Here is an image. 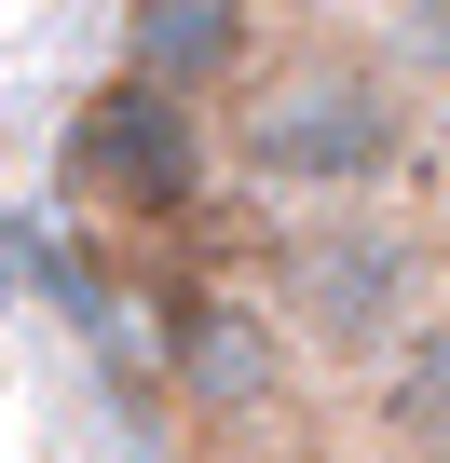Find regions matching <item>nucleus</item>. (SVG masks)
<instances>
[{
  "mask_svg": "<svg viewBox=\"0 0 450 463\" xmlns=\"http://www.w3.org/2000/svg\"><path fill=\"white\" fill-rule=\"evenodd\" d=\"M369 422H382L396 449H436V436H450V314H423V327L369 368Z\"/></svg>",
  "mask_w": 450,
  "mask_h": 463,
  "instance_id": "obj_6",
  "label": "nucleus"
},
{
  "mask_svg": "<svg viewBox=\"0 0 450 463\" xmlns=\"http://www.w3.org/2000/svg\"><path fill=\"white\" fill-rule=\"evenodd\" d=\"M436 42H450V0H436Z\"/></svg>",
  "mask_w": 450,
  "mask_h": 463,
  "instance_id": "obj_8",
  "label": "nucleus"
},
{
  "mask_svg": "<svg viewBox=\"0 0 450 463\" xmlns=\"http://www.w3.org/2000/svg\"><path fill=\"white\" fill-rule=\"evenodd\" d=\"M55 177H69V204H82L96 232H191L205 191H218L205 96H164V82H110V96H82Z\"/></svg>",
  "mask_w": 450,
  "mask_h": 463,
  "instance_id": "obj_3",
  "label": "nucleus"
},
{
  "mask_svg": "<svg viewBox=\"0 0 450 463\" xmlns=\"http://www.w3.org/2000/svg\"><path fill=\"white\" fill-rule=\"evenodd\" d=\"M328 463H423V449H396V436H382V449H328Z\"/></svg>",
  "mask_w": 450,
  "mask_h": 463,
  "instance_id": "obj_7",
  "label": "nucleus"
},
{
  "mask_svg": "<svg viewBox=\"0 0 450 463\" xmlns=\"http://www.w3.org/2000/svg\"><path fill=\"white\" fill-rule=\"evenodd\" d=\"M423 150V109L382 55L355 42H314L287 69H260L233 96V177L273 204V218H314V204H382Z\"/></svg>",
  "mask_w": 450,
  "mask_h": 463,
  "instance_id": "obj_1",
  "label": "nucleus"
},
{
  "mask_svg": "<svg viewBox=\"0 0 450 463\" xmlns=\"http://www.w3.org/2000/svg\"><path fill=\"white\" fill-rule=\"evenodd\" d=\"M423 463H450V436H436V449H423Z\"/></svg>",
  "mask_w": 450,
  "mask_h": 463,
  "instance_id": "obj_9",
  "label": "nucleus"
},
{
  "mask_svg": "<svg viewBox=\"0 0 450 463\" xmlns=\"http://www.w3.org/2000/svg\"><path fill=\"white\" fill-rule=\"evenodd\" d=\"M123 82L164 96H246L260 82V0H123Z\"/></svg>",
  "mask_w": 450,
  "mask_h": 463,
  "instance_id": "obj_5",
  "label": "nucleus"
},
{
  "mask_svg": "<svg viewBox=\"0 0 450 463\" xmlns=\"http://www.w3.org/2000/svg\"><path fill=\"white\" fill-rule=\"evenodd\" d=\"M260 287H273L287 341L328 354V368H382L423 314H450V300H436V287H450L436 232L396 218V204H314V218H287V246H273Z\"/></svg>",
  "mask_w": 450,
  "mask_h": 463,
  "instance_id": "obj_2",
  "label": "nucleus"
},
{
  "mask_svg": "<svg viewBox=\"0 0 450 463\" xmlns=\"http://www.w3.org/2000/svg\"><path fill=\"white\" fill-rule=\"evenodd\" d=\"M164 395L191 422H260L287 395V314L273 287H233V273H177L164 300Z\"/></svg>",
  "mask_w": 450,
  "mask_h": 463,
  "instance_id": "obj_4",
  "label": "nucleus"
}]
</instances>
